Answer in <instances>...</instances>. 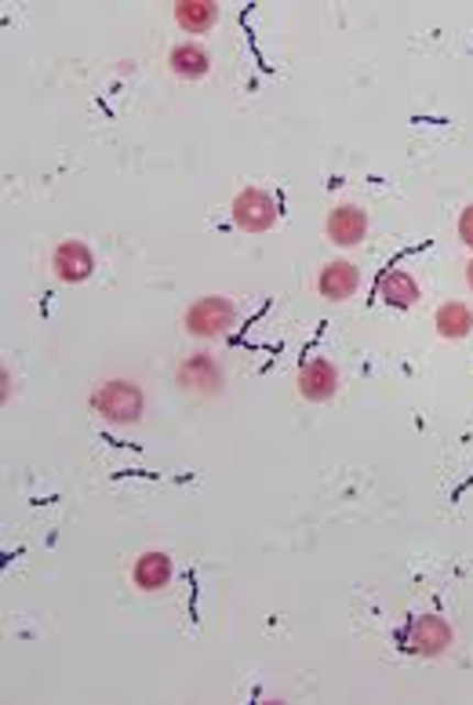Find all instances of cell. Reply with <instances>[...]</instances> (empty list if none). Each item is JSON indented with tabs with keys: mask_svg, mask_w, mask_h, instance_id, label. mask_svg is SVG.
<instances>
[{
	"mask_svg": "<svg viewBox=\"0 0 473 705\" xmlns=\"http://www.w3.org/2000/svg\"><path fill=\"white\" fill-rule=\"evenodd\" d=\"M91 408L113 426H135L142 411H146V397H142V389L132 378H106L102 386L91 393Z\"/></svg>",
	"mask_w": 473,
	"mask_h": 705,
	"instance_id": "obj_1",
	"label": "cell"
},
{
	"mask_svg": "<svg viewBox=\"0 0 473 705\" xmlns=\"http://www.w3.org/2000/svg\"><path fill=\"white\" fill-rule=\"evenodd\" d=\"M183 324H186L189 334H194V339H219V334H227L237 324V309H233L230 298L205 295V298H197V302L186 309Z\"/></svg>",
	"mask_w": 473,
	"mask_h": 705,
	"instance_id": "obj_2",
	"label": "cell"
},
{
	"mask_svg": "<svg viewBox=\"0 0 473 705\" xmlns=\"http://www.w3.org/2000/svg\"><path fill=\"white\" fill-rule=\"evenodd\" d=\"M233 222L248 233H266L277 225V200L266 189L248 186L233 200Z\"/></svg>",
	"mask_w": 473,
	"mask_h": 705,
	"instance_id": "obj_3",
	"label": "cell"
},
{
	"mask_svg": "<svg viewBox=\"0 0 473 705\" xmlns=\"http://www.w3.org/2000/svg\"><path fill=\"white\" fill-rule=\"evenodd\" d=\"M179 386L194 397L208 400L222 393V367L211 353H194L179 364Z\"/></svg>",
	"mask_w": 473,
	"mask_h": 705,
	"instance_id": "obj_4",
	"label": "cell"
},
{
	"mask_svg": "<svg viewBox=\"0 0 473 705\" xmlns=\"http://www.w3.org/2000/svg\"><path fill=\"white\" fill-rule=\"evenodd\" d=\"M328 241L339 247H358L369 236V211L358 205H339L328 214Z\"/></svg>",
	"mask_w": 473,
	"mask_h": 705,
	"instance_id": "obj_5",
	"label": "cell"
},
{
	"mask_svg": "<svg viewBox=\"0 0 473 705\" xmlns=\"http://www.w3.org/2000/svg\"><path fill=\"white\" fill-rule=\"evenodd\" d=\"M299 393H302V400H310V404H328L339 393V367L331 364V361H324V356H317V361L302 364Z\"/></svg>",
	"mask_w": 473,
	"mask_h": 705,
	"instance_id": "obj_6",
	"label": "cell"
},
{
	"mask_svg": "<svg viewBox=\"0 0 473 705\" xmlns=\"http://www.w3.org/2000/svg\"><path fill=\"white\" fill-rule=\"evenodd\" d=\"M52 269L63 284H80L95 273V255L88 244L80 241H63L52 255Z\"/></svg>",
	"mask_w": 473,
	"mask_h": 705,
	"instance_id": "obj_7",
	"label": "cell"
},
{
	"mask_svg": "<svg viewBox=\"0 0 473 705\" xmlns=\"http://www.w3.org/2000/svg\"><path fill=\"white\" fill-rule=\"evenodd\" d=\"M358 284H361V269L353 266V262L339 258V262H328L321 269L317 291H321V298H328V302H346V298L358 291Z\"/></svg>",
	"mask_w": 473,
	"mask_h": 705,
	"instance_id": "obj_8",
	"label": "cell"
},
{
	"mask_svg": "<svg viewBox=\"0 0 473 705\" xmlns=\"http://www.w3.org/2000/svg\"><path fill=\"white\" fill-rule=\"evenodd\" d=\"M452 648V626L444 623L441 615H422L416 626H411V651L426 654V659H437Z\"/></svg>",
	"mask_w": 473,
	"mask_h": 705,
	"instance_id": "obj_9",
	"label": "cell"
},
{
	"mask_svg": "<svg viewBox=\"0 0 473 705\" xmlns=\"http://www.w3.org/2000/svg\"><path fill=\"white\" fill-rule=\"evenodd\" d=\"M132 582L139 585L142 593H161L164 585L172 582V560L168 553H157V549H150V553H142L132 568Z\"/></svg>",
	"mask_w": 473,
	"mask_h": 705,
	"instance_id": "obj_10",
	"label": "cell"
},
{
	"mask_svg": "<svg viewBox=\"0 0 473 705\" xmlns=\"http://www.w3.org/2000/svg\"><path fill=\"white\" fill-rule=\"evenodd\" d=\"M378 298H383L386 306L411 309L422 298V291H419V280L411 277V273L394 269V273H383V277H378Z\"/></svg>",
	"mask_w": 473,
	"mask_h": 705,
	"instance_id": "obj_11",
	"label": "cell"
},
{
	"mask_svg": "<svg viewBox=\"0 0 473 705\" xmlns=\"http://www.w3.org/2000/svg\"><path fill=\"white\" fill-rule=\"evenodd\" d=\"M168 66H172L175 77H183V80H200V77H208L211 55H208L200 44H175L172 55H168Z\"/></svg>",
	"mask_w": 473,
	"mask_h": 705,
	"instance_id": "obj_12",
	"label": "cell"
},
{
	"mask_svg": "<svg viewBox=\"0 0 473 705\" xmlns=\"http://www.w3.org/2000/svg\"><path fill=\"white\" fill-rule=\"evenodd\" d=\"M175 22L186 33H211L219 22V4H211V0H179L175 4Z\"/></svg>",
	"mask_w": 473,
	"mask_h": 705,
	"instance_id": "obj_13",
	"label": "cell"
},
{
	"mask_svg": "<svg viewBox=\"0 0 473 705\" xmlns=\"http://www.w3.org/2000/svg\"><path fill=\"white\" fill-rule=\"evenodd\" d=\"M473 331V309L463 306V302H444L441 309H437V334L441 339H466V334Z\"/></svg>",
	"mask_w": 473,
	"mask_h": 705,
	"instance_id": "obj_14",
	"label": "cell"
},
{
	"mask_svg": "<svg viewBox=\"0 0 473 705\" xmlns=\"http://www.w3.org/2000/svg\"><path fill=\"white\" fill-rule=\"evenodd\" d=\"M459 236H463V244L473 247V205L463 214H459Z\"/></svg>",
	"mask_w": 473,
	"mask_h": 705,
	"instance_id": "obj_15",
	"label": "cell"
},
{
	"mask_svg": "<svg viewBox=\"0 0 473 705\" xmlns=\"http://www.w3.org/2000/svg\"><path fill=\"white\" fill-rule=\"evenodd\" d=\"M466 284H470V288H473V262H470V266H466Z\"/></svg>",
	"mask_w": 473,
	"mask_h": 705,
	"instance_id": "obj_16",
	"label": "cell"
}]
</instances>
